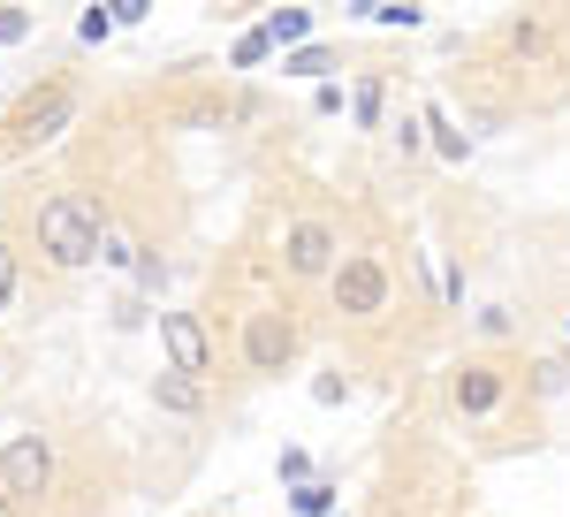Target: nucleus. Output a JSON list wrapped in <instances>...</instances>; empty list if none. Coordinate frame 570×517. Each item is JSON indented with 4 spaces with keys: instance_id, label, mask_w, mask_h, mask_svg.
<instances>
[{
    "instance_id": "obj_1",
    "label": "nucleus",
    "mask_w": 570,
    "mask_h": 517,
    "mask_svg": "<svg viewBox=\"0 0 570 517\" xmlns=\"http://www.w3.org/2000/svg\"><path fill=\"white\" fill-rule=\"evenodd\" d=\"M99 228H107V221L91 214L85 198H69V191L39 206V244H46L53 266H91V258H99Z\"/></svg>"
},
{
    "instance_id": "obj_2",
    "label": "nucleus",
    "mask_w": 570,
    "mask_h": 517,
    "mask_svg": "<svg viewBox=\"0 0 570 517\" xmlns=\"http://www.w3.org/2000/svg\"><path fill=\"white\" fill-rule=\"evenodd\" d=\"M46 487H53V449H46V433H8V441H0V495H8V503H39Z\"/></svg>"
},
{
    "instance_id": "obj_3",
    "label": "nucleus",
    "mask_w": 570,
    "mask_h": 517,
    "mask_svg": "<svg viewBox=\"0 0 570 517\" xmlns=\"http://www.w3.org/2000/svg\"><path fill=\"white\" fill-rule=\"evenodd\" d=\"M69 115H77V91H69V85H46L39 99H23V107H16V129H8V145H16V153H31V145H53V137L69 129Z\"/></svg>"
},
{
    "instance_id": "obj_4",
    "label": "nucleus",
    "mask_w": 570,
    "mask_h": 517,
    "mask_svg": "<svg viewBox=\"0 0 570 517\" xmlns=\"http://www.w3.org/2000/svg\"><path fill=\"white\" fill-rule=\"evenodd\" d=\"M160 343H168V373H183V381H206L214 350H206V328H198L190 312H160Z\"/></svg>"
},
{
    "instance_id": "obj_5",
    "label": "nucleus",
    "mask_w": 570,
    "mask_h": 517,
    "mask_svg": "<svg viewBox=\"0 0 570 517\" xmlns=\"http://www.w3.org/2000/svg\"><path fill=\"white\" fill-rule=\"evenodd\" d=\"M335 304L357 312V320L381 312V304H389V274H381V258H343V266H335Z\"/></svg>"
},
{
    "instance_id": "obj_6",
    "label": "nucleus",
    "mask_w": 570,
    "mask_h": 517,
    "mask_svg": "<svg viewBox=\"0 0 570 517\" xmlns=\"http://www.w3.org/2000/svg\"><path fill=\"white\" fill-rule=\"evenodd\" d=\"M244 350H252V365H259V373H274V365L297 350V335H289V320H282V312H252V328H244Z\"/></svg>"
},
{
    "instance_id": "obj_7",
    "label": "nucleus",
    "mask_w": 570,
    "mask_h": 517,
    "mask_svg": "<svg viewBox=\"0 0 570 517\" xmlns=\"http://www.w3.org/2000/svg\"><path fill=\"white\" fill-rule=\"evenodd\" d=\"M327 266H335V236L320 221H297L289 228V274H327Z\"/></svg>"
},
{
    "instance_id": "obj_8",
    "label": "nucleus",
    "mask_w": 570,
    "mask_h": 517,
    "mask_svg": "<svg viewBox=\"0 0 570 517\" xmlns=\"http://www.w3.org/2000/svg\"><path fill=\"white\" fill-rule=\"evenodd\" d=\"M153 396H160V411H198V403H206V388L183 381V373H160V381H153Z\"/></svg>"
},
{
    "instance_id": "obj_9",
    "label": "nucleus",
    "mask_w": 570,
    "mask_h": 517,
    "mask_svg": "<svg viewBox=\"0 0 570 517\" xmlns=\"http://www.w3.org/2000/svg\"><path fill=\"white\" fill-rule=\"evenodd\" d=\"M494 396H502L494 373H480V365H472V373H456V403H464V411H494Z\"/></svg>"
},
{
    "instance_id": "obj_10",
    "label": "nucleus",
    "mask_w": 570,
    "mask_h": 517,
    "mask_svg": "<svg viewBox=\"0 0 570 517\" xmlns=\"http://www.w3.org/2000/svg\"><path fill=\"white\" fill-rule=\"evenodd\" d=\"M259 31H266V46H289V39H305V31H312V16H305V8H282V16H266Z\"/></svg>"
},
{
    "instance_id": "obj_11",
    "label": "nucleus",
    "mask_w": 570,
    "mask_h": 517,
    "mask_svg": "<svg viewBox=\"0 0 570 517\" xmlns=\"http://www.w3.org/2000/svg\"><path fill=\"white\" fill-rule=\"evenodd\" d=\"M289 503H297V517H327V510H335V487H327V479H305Z\"/></svg>"
},
{
    "instance_id": "obj_12",
    "label": "nucleus",
    "mask_w": 570,
    "mask_h": 517,
    "mask_svg": "<svg viewBox=\"0 0 570 517\" xmlns=\"http://www.w3.org/2000/svg\"><path fill=\"white\" fill-rule=\"evenodd\" d=\"M99 258H107V266H137V244L122 228H99Z\"/></svg>"
},
{
    "instance_id": "obj_13",
    "label": "nucleus",
    "mask_w": 570,
    "mask_h": 517,
    "mask_svg": "<svg viewBox=\"0 0 570 517\" xmlns=\"http://www.w3.org/2000/svg\"><path fill=\"white\" fill-rule=\"evenodd\" d=\"M16 39H31V16L23 8H0V46H16Z\"/></svg>"
},
{
    "instance_id": "obj_14",
    "label": "nucleus",
    "mask_w": 570,
    "mask_h": 517,
    "mask_svg": "<svg viewBox=\"0 0 570 517\" xmlns=\"http://www.w3.org/2000/svg\"><path fill=\"white\" fill-rule=\"evenodd\" d=\"M8 297H16V252L0 244V312H8Z\"/></svg>"
},
{
    "instance_id": "obj_15",
    "label": "nucleus",
    "mask_w": 570,
    "mask_h": 517,
    "mask_svg": "<svg viewBox=\"0 0 570 517\" xmlns=\"http://www.w3.org/2000/svg\"><path fill=\"white\" fill-rule=\"evenodd\" d=\"M77 31H85V39L99 46V39H107V31H115V16H107V8H91V16H85V23H77Z\"/></svg>"
},
{
    "instance_id": "obj_16",
    "label": "nucleus",
    "mask_w": 570,
    "mask_h": 517,
    "mask_svg": "<svg viewBox=\"0 0 570 517\" xmlns=\"http://www.w3.org/2000/svg\"><path fill=\"white\" fill-rule=\"evenodd\" d=\"M282 479H289V487H305V479H312V465L297 457V449H282Z\"/></svg>"
},
{
    "instance_id": "obj_17",
    "label": "nucleus",
    "mask_w": 570,
    "mask_h": 517,
    "mask_svg": "<svg viewBox=\"0 0 570 517\" xmlns=\"http://www.w3.org/2000/svg\"><path fill=\"white\" fill-rule=\"evenodd\" d=\"M259 53H266V31H244V39H236V61H244V69H252Z\"/></svg>"
},
{
    "instance_id": "obj_18",
    "label": "nucleus",
    "mask_w": 570,
    "mask_h": 517,
    "mask_svg": "<svg viewBox=\"0 0 570 517\" xmlns=\"http://www.w3.org/2000/svg\"><path fill=\"white\" fill-rule=\"evenodd\" d=\"M0 517H16V503H8V495H0Z\"/></svg>"
}]
</instances>
